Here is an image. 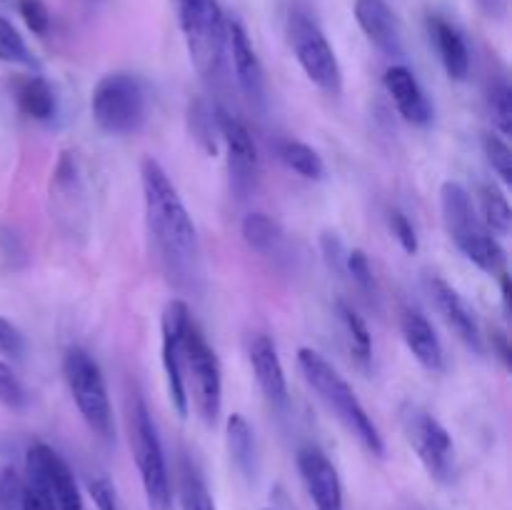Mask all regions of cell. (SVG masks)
Returning a JSON list of instances; mask_svg holds the SVG:
<instances>
[{
  "mask_svg": "<svg viewBox=\"0 0 512 510\" xmlns=\"http://www.w3.org/2000/svg\"><path fill=\"white\" fill-rule=\"evenodd\" d=\"M400 425L408 438L410 448L418 453L420 463L425 465L435 480H448L453 473V438L440 425L433 413L415 403L400 405Z\"/></svg>",
  "mask_w": 512,
  "mask_h": 510,
  "instance_id": "10",
  "label": "cell"
},
{
  "mask_svg": "<svg viewBox=\"0 0 512 510\" xmlns=\"http://www.w3.org/2000/svg\"><path fill=\"white\" fill-rule=\"evenodd\" d=\"M240 230H243L245 243H248L253 250H258V253L275 255L280 248H283V240H285L283 228H280L270 215L248 213L243 218Z\"/></svg>",
  "mask_w": 512,
  "mask_h": 510,
  "instance_id": "27",
  "label": "cell"
},
{
  "mask_svg": "<svg viewBox=\"0 0 512 510\" xmlns=\"http://www.w3.org/2000/svg\"><path fill=\"white\" fill-rule=\"evenodd\" d=\"M355 20L365 38L380 50V53L398 58L403 55V35L395 13L385 0H358L355 3Z\"/></svg>",
  "mask_w": 512,
  "mask_h": 510,
  "instance_id": "18",
  "label": "cell"
},
{
  "mask_svg": "<svg viewBox=\"0 0 512 510\" xmlns=\"http://www.w3.org/2000/svg\"><path fill=\"white\" fill-rule=\"evenodd\" d=\"M335 313H338L340 328H343L345 340H348V348L355 365L368 373L370 363H373V338H370L368 325H365V320L355 313L353 305L345 303V300H338V303H335Z\"/></svg>",
  "mask_w": 512,
  "mask_h": 510,
  "instance_id": "22",
  "label": "cell"
},
{
  "mask_svg": "<svg viewBox=\"0 0 512 510\" xmlns=\"http://www.w3.org/2000/svg\"><path fill=\"white\" fill-rule=\"evenodd\" d=\"M430 38H433L435 48H438L440 60L445 65V73L453 80H465L470 73V50L468 43H465L463 33L455 28L453 23H448L440 15H433L428 20Z\"/></svg>",
  "mask_w": 512,
  "mask_h": 510,
  "instance_id": "21",
  "label": "cell"
},
{
  "mask_svg": "<svg viewBox=\"0 0 512 510\" xmlns=\"http://www.w3.org/2000/svg\"><path fill=\"white\" fill-rule=\"evenodd\" d=\"M18 503L20 510H58L55 508V500L50 498V493H45L43 488L30 483H25L23 488H20Z\"/></svg>",
  "mask_w": 512,
  "mask_h": 510,
  "instance_id": "40",
  "label": "cell"
},
{
  "mask_svg": "<svg viewBox=\"0 0 512 510\" xmlns=\"http://www.w3.org/2000/svg\"><path fill=\"white\" fill-rule=\"evenodd\" d=\"M18 10H20V15H23L25 25H28L35 35L48 33L50 13H48V8H45L43 0H20Z\"/></svg>",
  "mask_w": 512,
  "mask_h": 510,
  "instance_id": "37",
  "label": "cell"
},
{
  "mask_svg": "<svg viewBox=\"0 0 512 510\" xmlns=\"http://www.w3.org/2000/svg\"><path fill=\"white\" fill-rule=\"evenodd\" d=\"M88 493L98 510H120L118 493H115L113 483H110L105 475H93V478H88Z\"/></svg>",
  "mask_w": 512,
  "mask_h": 510,
  "instance_id": "36",
  "label": "cell"
},
{
  "mask_svg": "<svg viewBox=\"0 0 512 510\" xmlns=\"http://www.w3.org/2000/svg\"><path fill=\"white\" fill-rule=\"evenodd\" d=\"M490 343H493V350L500 355V360H503L505 365H510V345H508V335L503 333V330H493V335H490Z\"/></svg>",
  "mask_w": 512,
  "mask_h": 510,
  "instance_id": "41",
  "label": "cell"
},
{
  "mask_svg": "<svg viewBox=\"0 0 512 510\" xmlns=\"http://www.w3.org/2000/svg\"><path fill=\"white\" fill-rule=\"evenodd\" d=\"M483 150L485 158H488L490 168L500 175L505 185L512 183V150L510 145L505 143L498 135H485L483 138Z\"/></svg>",
  "mask_w": 512,
  "mask_h": 510,
  "instance_id": "31",
  "label": "cell"
},
{
  "mask_svg": "<svg viewBox=\"0 0 512 510\" xmlns=\"http://www.w3.org/2000/svg\"><path fill=\"white\" fill-rule=\"evenodd\" d=\"M385 90L393 98L398 113L408 120L410 125H418L425 128L433 120V103L428 100L425 90L420 88L418 78L413 75V70H408L405 65H390L385 70Z\"/></svg>",
  "mask_w": 512,
  "mask_h": 510,
  "instance_id": "16",
  "label": "cell"
},
{
  "mask_svg": "<svg viewBox=\"0 0 512 510\" xmlns=\"http://www.w3.org/2000/svg\"><path fill=\"white\" fill-rule=\"evenodd\" d=\"M478 3V8L483 10L488 18H495L500 20L505 15V10H508V5H505V0H475Z\"/></svg>",
  "mask_w": 512,
  "mask_h": 510,
  "instance_id": "42",
  "label": "cell"
},
{
  "mask_svg": "<svg viewBox=\"0 0 512 510\" xmlns=\"http://www.w3.org/2000/svg\"><path fill=\"white\" fill-rule=\"evenodd\" d=\"M225 440H228L230 458L233 465L245 475V478H255L258 470V450H255V435L248 420L240 413H233L225 423Z\"/></svg>",
  "mask_w": 512,
  "mask_h": 510,
  "instance_id": "23",
  "label": "cell"
},
{
  "mask_svg": "<svg viewBox=\"0 0 512 510\" xmlns=\"http://www.w3.org/2000/svg\"><path fill=\"white\" fill-rule=\"evenodd\" d=\"M478 208L480 220L485 228L493 235H510L512 230V208L508 203V195L498 188L495 183H480L478 185Z\"/></svg>",
  "mask_w": 512,
  "mask_h": 510,
  "instance_id": "25",
  "label": "cell"
},
{
  "mask_svg": "<svg viewBox=\"0 0 512 510\" xmlns=\"http://www.w3.org/2000/svg\"><path fill=\"white\" fill-rule=\"evenodd\" d=\"M215 123H218V133L225 143V155H228L230 188L240 200L248 198L255 190L260 173V158L253 135L245 128L243 120L230 115L225 108H215Z\"/></svg>",
  "mask_w": 512,
  "mask_h": 510,
  "instance_id": "11",
  "label": "cell"
},
{
  "mask_svg": "<svg viewBox=\"0 0 512 510\" xmlns=\"http://www.w3.org/2000/svg\"><path fill=\"white\" fill-rule=\"evenodd\" d=\"M298 368L303 373L305 383L318 393V398L323 400L325 408L345 425L350 435L363 445L368 453L383 458L385 455V440L380 435L378 425L373 423V418L368 415V410L363 408V403L358 400L355 390L350 388L348 380L313 348H300L298 350Z\"/></svg>",
  "mask_w": 512,
  "mask_h": 510,
  "instance_id": "2",
  "label": "cell"
},
{
  "mask_svg": "<svg viewBox=\"0 0 512 510\" xmlns=\"http://www.w3.org/2000/svg\"><path fill=\"white\" fill-rule=\"evenodd\" d=\"M145 110V90L135 75L130 73H110L98 80L90 98V113L95 125L110 135H128L143 125Z\"/></svg>",
  "mask_w": 512,
  "mask_h": 510,
  "instance_id": "8",
  "label": "cell"
},
{
  "mask_svg": "<svg viewBox=\"0 0 512 510\" xmlns=\"http://www.w3.org/2000/svg\"><path fill=\"white\" fill-rule=\"evenodd\" d=\"M63 375L70 395H73L75 405H78V413L83 415L88 428L100 440H113V405H110L108 385H105V375L100 370L98 360L88 350L70 348L63 358Z\"/></svg>",
  "mask_w": 512,
  "mask_h": 510,
  "instance_id": "7",
  "label": "cell"
},
{
  "mask_svg": "<svg viewBox=\"0 0 512 510\" xmlns=\"http://www.w3.org/2000/svg\"><path fill=\"white\" fill-rule=\"evenodd\" d=\"M0 355L13 360H20L25 355V335L20 333L18 325L5 318H0Z\"/></svg>",
  "mask_w": 512,
  "mask_h": 510,
  "instance_id": "38",
  "label": "cell"
},
{
  "mask_svg": "<svg viewBox=\"0 0 512 510\" xmlns=\"http://www.w3.org/2000/svg\"><path fill=\"white\" fill-rule=\"evenodd\" d=\"M213 125H218L215 123V110L210 113L208 105H205L203 100H195V103H190V130H193V135L198 138V143L203 145L208 153H215Z\"/></svg>",
  "mask_w": 512,
  "mask_h": 510,
  "instance_id": "32",
  "label": "cell"
},
{
  "mask_svg": "<svg viewBox=\"0 0 512 510\" xmlns=\"http://www.w3.org/2000/svg\"><path fill=\"white\" fill-rule=\"evenodd\" d=\"M180 30H183L185 45L193 68L200 78L210 80L220 73L225 58V15L218 0H178Z\"/></svg>",
  "mask_w": 512,
  "mask_h": 510,
  "instance_id": "6",
  "label": "cell"
},
{
  "mask_svg": "<svg viewBox=\"0 0 512 510\" xmlns=\"http://www.w3.org/2000/svg\"><path fill=\"white\" fill-rule=\"evenodd\" d=\"M145 220L165 273L178 285H193L200 275L198 230L163 165L153 158L140 163Z\"/></svg>",
  "mask_w": 512,
  "mask_h": 510,
  "instance_id": "1",
  "label": "cell"
},
{
  "mask_svg": "<svg viewBox=\"0 0 512 510\" xmlns=\"http://www.w3.org/2000/svg\"><path fill=\"white\" fill-rule=\"evenodd\" d=\"M388 225H390V233L395 235V240L400 243V248L405 250V253L415 255L418 253L420 243H418V233H415L413 223L408 220V215L403 213V210L393 208L388 213Z\"/></svg>",
  "mask_w": 512,
  "mask_h": 510,
  "instance_id": "35",
  "label": "cell"
},
{
  "mask_svg": "<svg viewBox=\"0 0 512 510\" xmlns=\"http://www.w3.org/2000/svg\"><path fill=\"white\" fill-rule=\"evenodd\" d=\"M320 245H323V255H325V263H328L330 270H335L338 275H345V255L348 250L343 248L340 238L335 233H325L320 238Z\"/></svg>",
  "mask_w": 512,
  "mask_h": 510,
  "instance_id": "39",
  "label": "cell"
},
{
  "mask_svg": "<svg viewBox=\"0 0 512 510\" xmlns=\"http://www.w3.org/2000/svg\"><path fill=\"white\" fill-rule=\"evenodd\" d=\"M248 358L265 398L275 405H285V400H288V380H285V368L275 340L270 335L258 333L250 340Z\"/></svg>",
  "mask_w": 512,
  "mask_h": 510,
  "instance_id": "19",
  "label": "cell"
},
{
  "mask_svg": "<svg viewBox=\"0 0 512 510\" xmlns=\"http://www.w3.org/2000/svg\"><path fill=\"white\" fill-rule=\"evenodd\" d=\"M400 333H403L405 345L415 355L420 365L430 373H443L445 370V350L440 343L438 333L430 325V320L420 313L418 308L400 310Z\"/></svg>",
  "mask_w": 512,
  "mask_h": 510,
  "instance_id": "20",
  "label": "cell"
},
{
  "mask_svg": "<svg viewBox=\"0 0 512 510\" xmlns=\"http://www.w3.org/2000/svg\"><path fill=\"white\" fill-rule=\"evenodd\" d=\"M490 113H493V123L500 135L508 138L512 133V90L505 80L495 83L490 90Z\"/></svg>",
  "mask_w": 512,
  "mask_h": 510,
  "instance_id": "30",
  "label": "cell"
},
{
  "mask_svg": "<svg viewBox=\"0 0 512 510\" xmlns=\"http://www.w3.org/2000/svg\"><path fill=\"white\" fill-rule=\"evenodd\" d=\"M225 33H228V48L230 55H233V68L235 75H238L240 88H243V93L248 95L253 103H263L265 70L258 53H255L253 43H250L248 33H245L243 23L235 18L225 20Z\"/></svg>",
  "mask_w": 512,
  "mask_h": 510,
  "instance_id": "17",
  "label": "cell"
},
{
  "mask_svg": "<svg viewBox=\"0 0 512 510\" xmlns=\"http://www.w3.org/2000/svg\"><path fill=\"white\" fill-rule=\"evenodd\" d=\"M130 448H133L135 465H138L140 483H143L145 500L150 510H173V490H170L168 463H165L163 445L158 430L148 413V405L140 395L130 400L128 413Z\"/></svg>",
  "mask_w": 512,
  "mask_h": 510,
  "instance_id": "5",
  "label": "cell"
},
{
  "mask_svg": "<svg viewBox=\"0 0 512 510\" xmlns=\"http://www.w3.org/2000/svg\"><path fill=\"white\" fill-rule=\"evenodd\" d=\"M180 505L183 510H218L203 475L188 458L180 460Z\"/></svg>",
  "mask_w": 512,
  "mask_h": 510,
  "instance_id": "28",
  "label": "cell"
},
{
  "mask_svg": "<svg viewBox=\"0 0 512 510\" xmlns=\"http://www.w3.org/2000/svg\"><path fill=\"white\" fill-rule=\"evenodd\" d=\"M25 473L30 485H38L50 493L58 510H83V495L75 483L73 470L50 445H30L25 455Z\"/></svg>",
  "mask_w": 512,
  "mask_h": 510,
  "instance_id": "12",
  "label": "cell"
},
{
  "mask_svg": "<svg viewBox=\"0 0 512 510\" xmlns=\"http://www.w3.org/2000/svg\"><path fill=\"white\" fill-rule=\"evenodd\" d=\"M425 288H428L430 300L435 303L438 313L443 315L445 323L455 330V335H458L470 350L483 353V330H480L478 315L470 308L468 300H465L453 285L445 283L440 275H428V278H425Z\"/></svg>",
  "mask_w": 512,
  "mask_h": 510,
  "instance_id": "14",
  "label": "cell"
},
{
  "mask_svg": "<svg viewBox=\"0 0 512 510\" xmlns=\"http://www.w3.org/2000/svg\"><path fill=\"white\" fill-rule=\"evenodd\" d=\"M440 210H443V223L450 240L458 245V250L470 263L478 265L488 275L508 273L505 270L508 268L505 248L483 225L465 185L455 183V180L443 183V188H440Z\"/></svg>",
  "mask_w": 512,
  "mask_h": 510,
  "instance_id": "3",
  "label": "cell"
},
{
  "mask_svg": "<svg viewBox=\"0 0 512 510\" xmlns=\"http://www.w3.org/2000/svg\"><path fill=\"white\" fill-rule=\"evenodd\" d=\"M0 405L10 410H23L28 405V393H25L23 383L3 360H0Z\"/></svg>",
  "mask_w": 512,
  "mask_h": 510,
  "instance_id": "34",
  "label": "cell"
},
{
  "mask_svg": "<svg viewBox=\"0 0 512 510\" xmlns=\"http://www.w3.org/2000/svg\"><path fill=\"white\" fill-rule=\"evenodd\" d=\"M278 150V158L288 165L293 173H298L300 178L308 180H320L325 175V163L320 158V153L315 148H310L308 143H300V140L283 138L275 143Z\"/></svg>",
  "mask_w": 512,
  "mask_h": 510,
  "instance_id": "26",
  "label": "cell"
},
{
  "mask_svg": "<svg viewBox=\"0 0 512 510\" xmlns=\"http://www.w3.org/2000/svg\"><path fill=\"white\" fill-rule=\"evenodd\" d=\"M0 60L15 65H33V55H30L23 35L5 18H0Z\"/></svg>",
  "mask_w": 512,
  "mask_h": 510,
  "instance_id": "29",
  "label": "cell"
},
{
  "mask_svg": "<svg viewBox=\"0 0 512 510\" xmlns=\"http://www.w3.org/2000/svg\"><path fill=\"white\" fill-rule=\"evenodd\" d=\"M178 338L185 390H188V385L193 388L188 398L195 400V410H198L200 420L208 428H213L220 418V408H223V375H220L218 355L208 345L203 330L193 320L190 310H185V315L180 318Z\"/></svg>",
  "mask_w": 512,
  "mask_h": 510,
  "instance_id": "4",
  "label": "cell"
},
{
  "mask_svg": "<svg viewBox=\"0 0 512 510\" xmlns=\"http://www.w3.org/2000/svg\"><path fill=\"white\" fill-rule=\"evenodd\" d=\"M188 305L183 300H173L165 308L163 320H160V328H163V370L165 380H168V395L170 403H173L175 413L180 418H188L190 398L188 390H185V378H183V360H180V318L185 315Z\"/></svg>",
  "mask_w": 512,
  "mask_h": 510,
  "instance_id": "15",
  "label": "cell"
},
{
  "mask_svg": "<svg viewBox=\"0 0 512 510\" xmlns=\"http://www.w3.org/2000/svg\"><path fill=\"white\" fill-rule=\"evenodd\" d=\"M15 100H18V108L28 118L43 120V123L53 118L55 110H58L53 88L40 75H28V78L18 80V85H15Z\"/></svg>",
  "mask_w": 512,
  "mask_h": 510,
  "instance_id": "24",
  "label": "cell"
},
{
  "mask_svg": "<svg viewBox=\"0 0 512 510\" xmlns=\"http://www.w3.org/2000/svg\"><path fill=\"white\" fill-rule=\"evenodd\" d=\"M298 473L315 510H343V483L333 460L315 445L298 450Z\"/></svg>",
  "mask_w": 512,
  "mask_h": 510,
  "instance_id": "13",
  "label": "cell"
},
{
  "mask_svg": "<svg viewBox=\"0 0 512 510\" xmlns=\"http://www.w3.org/2000/svg\"><path fill=\"white\" fill-rule=\"evenodd\" d=\"M288 40L298 58L300 68L308 75L310 83L330 95H340L343 90V70L338 55L328 43L320 25L303 10H293L288 18Z\"/></svg>",
  "mask_w": 512,
  "mask_h": 510,
  "instance_id": "9",
  "label": "cell"
},
{
  "mask_svg": "<svg viewBox=\"0 0 512 510\" xmlns=\"http://www.w3.org/2000/svg\"><path fill=\"white\" fill-rule=\"evenodd\" d=\"M345 275L353 278V283L358 285L363 293L375 295V278H373V268H370V260L365 255V250L353 248L348 250L345 255Z\"/></svg>",
  "mask_w": 512,
  "mask_h": 510,
  "instance_id": "33",
  "label": "cell"
}]
</instances>
